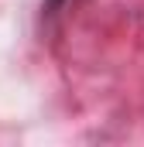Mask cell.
<instances>
[{"label":"cell","mask_w":144,"mask_h":147,"mask_svg":"<svg viewBox=\"0 0 144 147\" xmlns=\"http://www.w3.org/2000/svg\"><path fill=\"white\" fill-rule=\"evenodd\" d=\"M65 3H72V0H45V14L52 17V14H58V10H62Z\"/></svg>","instance_id":"cell-1"}]
</instances>
